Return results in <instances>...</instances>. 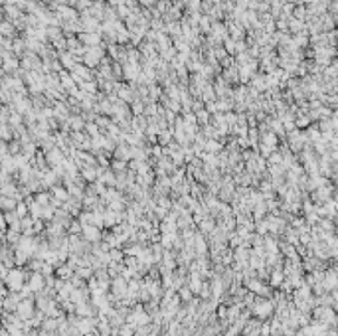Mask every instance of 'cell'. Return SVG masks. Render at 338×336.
Segmentation results:
<instances>
[{
	"mask_svg": "<svg viewBox=\"0 0 338 336\" xmlns=\"http://www.w3.org/2000/svg\"><path fill=\"white\" fill-rule=\"evenodd\" d=\"M48 160L54 162V164H58V162H62V156H60L58 150H52V152H48Z\"/></svg>",
	"mask_w": 338,
	"mask_h": 336,
	"instance_id": "obj_3",
	"label": "cell"
},
{
	"mask_svg": "<svg viewBox=\"0 0 338 336\" xmlns=\"http://www.w3.org/2000/svg\"><path fill=\"white\" fill-rule=\"evenodd\" d=\"M0 206L6 208V210H14L16 208V200L12 196H2V198H0Z\"/></svg>",
	"mask_w": 338,
	"mask_h": 336,
	"instance_id": "obj_2",
	"label": "cell"
},
{
	"mask_svg": "<svg viewBox=\"0 0 338 336\" xmlns=\"http://www.w3.org/2000/svg\"><path fill=\"white\" fill-rule=\"evenodd\" d=\"M20 277H22V273H20V271H12V273L8 275V279H6L8 287H10V289H20V287H22Z\"/></svg>",
	"mask_w": 338,
	"mask_h": 336,
	"instance_id": "obj_1",
	"label": "cell"
}]
</instances>
